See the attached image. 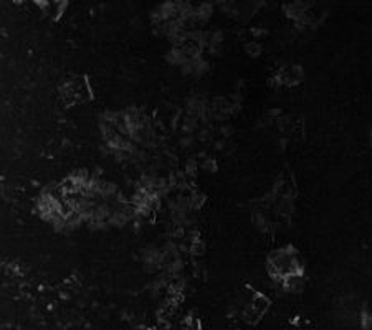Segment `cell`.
Wrapping results in <instances>:
<instances>
[{
	"label": "cell",
	"mask_w": 372,
	"mask_h": 330,
	"mask_svg": "<svg viewBox=\"0 0 372 330\" xmlns=\"http://www.w3.org/2000/svg\"><path fill=\"white\" fill-rule=\"evenodd\" d=\"M266 266L271 277L280 281V283H285L291 277L303 276V269H305L303 268L301 257H299L298 251L293 246L280 248L270 253Z\"/></svg>",
	"instance_id": "obj_1"
},
{
	"label": "cell",
	"mask_w": 372,
	"mask_h": 330,
	"mask_svg": "<svg viewBox=\"0 0 372 330\" xmlns=\"http://www.w3.org/2000/svg\"><path fill=\"white\" fill-rule=\"evenodd\" d=\"M62 98L65 99L68 104L88 101V99L91 98V90H90V86H88L86 78L78 76V78L70 79L66 84H63Z\"/></svg>",
	"instance_id": "obj_2"
},
{
	"label": "cell",
	"mask_w": 372,
	"mask_h": 330,
	"mask_svg": "<svg viewBox=\"0 0 372 330\" xmlns=\"http://www.w3.org/2000/svg\"><path fill=\"white\" fill-rule=\"evenodd\" d=\"M268 309H270V299H268L266 296H263V294L255 292L253 296H251V299L245 304V307H243L242 317L248 324H258Z\"/></svg>",
	"instance_id": "obj_3"
},
{
	"label": "cell",
	"mask_w": 372,
	"mask_h": 330,
	"mask_svg": "<svg viewBox=\"0 0 372 330\" xmlns=\"http://www.w3.org/2000/svg\"><path fill=\"white\" fill-rule=\"evenodd\" d=\"M278 79L282 84H286V86H295L303 79V70L299 66H286L280 71Z\"/></svg>",
	"instance_id": "obj_4"
},
{
	"label": "cell",
	"mask_w": 372,
	"mask_h": 330,
	"mask_svg": "<svg viewBox=\"0 0 372 330\" xmlns=\"http://www.w3.org/2000/svg\"><path fill=\"white\" fill-rule=\"evenodd\" d=\"M371 144H372V129H371Z\"/></svg>",
	"instance_id": "obj_5"
}]
</instances>
